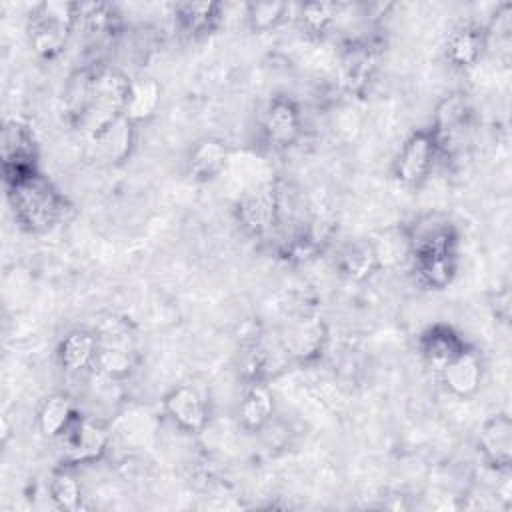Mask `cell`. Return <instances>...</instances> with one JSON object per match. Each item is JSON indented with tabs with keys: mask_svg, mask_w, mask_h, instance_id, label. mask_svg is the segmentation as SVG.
<instances>
[{
	"mask_svg": "<svg viewBox=\"0 0 512 512\" xmlns=\"http://www.w3.org/2000/svg\"><path fill=\"white\" fill-rule=\"evenodd\" d=\"M414 272L426 288H446L456 274L458 230L442 212L420 214L404 232Z\"/></svg>",
	"mask_w": 512,
	"mask_h": 512,
	"instance_id": "6da1fadb",
	"label": "cell"
},
{
	"mask_svg": "<svg viewBox=\"0 0 512 512\" xmlns=\"http://www.w3.org/2000/svg\"><path fill=\"white\" fill-rule=\"evenodd\" d=\"M16 220L34 234L56 228L66 212V200L40 172L6 182Z\"/></svg>",
	"mask_w": 512,
	"mask_h": 512,
	"instance_id": "7a4b0ae2",
	"label": "cell"
},
{
	"mask_svg": "<svg viewBox=\"0 0 512 512\" xmlns=\"http://www.w3.org/2000/svg\"><path fill=\"white\" fill-rule=\"evenodd\" d=\"M130 82L132 80L118 68L94 66L90 98L86 110L74 126L80 128L92 140L108 124L124 116Z\"/></svg>",
	"mask_w": 512,
	"mask_h": 512,
	"instance_id": "3957f363",
	"label": "cell"
},
{
	"mask_svg": "<svg viewBox=\"0 0 512 512\" xmlns=\"http://www.w3.org/2000/svg\"><path fill=\"white\" fill-rule=\"evenodd\" d=\"M80 20L76 2H40L32 8L28 20V38L32 50L42 58L58 56Z\"/></svg>",
	"mask_w": 512,
	"mask_h": 512,
	"instance_id": "277c9868",
	"label": "cell"
},
{
	"mask_svg": "<svg viewBox=\"0 0 512 512\" xmlns=\"http://www.w3.org/2000/svg\"><path fill=\"white\" fill-rule=\"evenodd\" d=\"M474 110L470 98L464 92H452L444 96L434 112L432 136L438 148V156L454 158L464 152V146L470 142Z\"/></svg>",
	"mask_w": 512,
	"mask_h": 512,
	"instance_id": "5b68a950",
	"label": "cell"
},
{
	"mask_svg": "<svg viewBox=\"0 0 512 512\" xmlns=\"http://www.w3.org/2000/svg\"><path fill=\"white\" fill-rule=\"evenodd\" d=\"M0 154L6 182L38 172V142L30 124L18 118L6 120L0 132Z\"/></svg>",
	"mask_w": 512,
	"mask_h": 512,
	"instance_id": "8992f818",
	"label": "cell"
},
{
	"mask_svg": "<svg viewBox=\"0 0 512 512\" xmlns=\"http://www.w3.org/2000/svg\"><path fill=\"white\" fill-rule=\"evenodd\" d=\"M96 336L98 352L94 364L98 366V370L112 380L130 376L138 364V352L128 328L122 326L118 320H110L96 332Z\"/></svg>",
	"mask_w": 512,
	"mask_h": 512,
	"instance_id": "52a82bcc",
	"label": "cell"
},
{
	"mask_svg": "<svg viewBox=\"0 0 512 512\" xmlns=\"http://www.w3.org/2000/svg\"><path fill=\"white\" fill-rule=\"evenodd\" d=\"M438 148L430 130L412 132L394 160V178L404 188H420L432 172Z\"/></svg>",
	"mask_w": 512,
	"mask_h": 512,
	"instance_id": "ba28073f",
	"label": "cell"
},
{
	"mask_svg": "<svg viewBox=\"0 0 512 512\" xmlns=\"http://www.w3.org/2000/svg\"><path fill=\"white\" fill-rule=\"evenodd\" d=\"M60 440L64 444L66 464H90L100 460L106 452L108 432L100 422L78 416Z\"/></svg>",
	"mask_w": 512,
	"mask_h": 512,
	"instance_id": "9c48e42d",
	"label": "cell"
},
{
	"mask_svg": "<svg viewBox=\"0 0 512 512\" xmlns=\"http://www.w3.org/2000/svg\"><path fill=\"white\" fill-rule=\"evenodd\" d=\"M326 338L328 330L324 320L316 314L304 312L286 326L282 334V348L294 360L312 362L322 354Z\"/></svg>",
	"mask_w": 512,
	"mask_h": 512,
	"instance_id": "30bf717a",
	"label": "cell"
},
{
	"mask_svg": "<svg viewBox=\"0 0 512 512\" xmlns=\"http://www.w3.org/2000/svg\"><path fill=\"white\" fill-rule=\"evenodd\" d=\"M236 218L246 234L264 238L278 226V192L276 186H264L240 198Z\"/></svg>",
	"mask_w": 512,
	"mask_h": 512,
	"instance_id": "8fae6325",
	"label": "cell"
},
{
	"mask_svg": "<svg viewBox=\"0 0 512 512\" xmlns=\"http://www.w3.org/2000/svg\"><path fill=\"white\" fill-rule=\"evenodd\" d=\"M378 66L376 46L368 40H352L340 56V84L348 94H362L374 78Z\"/></svg>",
	"mask_w": 512,
	"mask_h": 512,
	"instance_id": "7c38bea8",
	"label": "cell"
},
{
	"mask_svg": "<svg viewBox=\"0 0 512 512\" xmlns=\"http://www.w3.org/2000/svg\"><path fill=\"white\" fill-rule=\"evenodd\" d=\"M264 138L274 148H288L302 134V114L290 96H274L262 120Z\"/></svg>",
	"mask_w": 512,
	"mask_h": 512,
	"instance_id": "4fadbf2b",
	"label": "cell"
},
{
	"mask_svg": "<svg viewBox=\"0 0 512 512\" xmlns=\"http://www.w3.org/2000/svg\"><path fill=\"white\" fill-rule=\"evenodd\" d=\"M478 450L496 472H508L512 464V420L508 414H492L480 428Z\"/></svg>",
	"mask_w": 512,
	"mask_h": 512,
	"instance_id": "5bb4252c",
	"label": "cell"
},
{
	"mask_svg": "<svg viewBox=\"0 0 512 512\" xmlns=\"http://www.w3.org/2000/svg\"><path fill=\"white\" fill-rule=\"evenodd\" d=\"M168 418L186 432H200L208 422V406L202 392L190 384L174 386L162 400Z\"/></svg>",
	"mask_w": 512,
	"mask_h": 512,
	"instance_id": "9a60e30c",
	"label": "cell"
},
{
	"mask_svg": "<svg viewBox=\"0 0 512 512\" xmlns=\"http://www.w3.org/2000/svg\"><path fill=\"white\" fill-rule=\"evenodd\" d=\"M444 386L460 398L472 396L482 382V360L476 350L464 348L440 370Z\"/></svg>",
	"mask_w": 512,
	"mask_h": 512,
	"instance_id": "2e32d148",
	"label": "cell"
},
{
	"mask_svg": "<svg viewBox=\"0 0 512 512\" xmlns=\"http://www.w3.org/2000/svg\"><path fill=\"white\" fill-rule=\"evenodd\" d=\"M228 162V146L220 138H202L198 140L188 156H186V170L190 178L198 182H206L216 178Z\"/></svg>",
	"mask_w": 512,
	"mask_h": 512,
	"instance_id": "e0dca14e",
	"label": "cell"
},
{
	"mask_svg": "<svg viewBox=\"0 0 512 512\" xmlns=\"http://www.w3.org/2000/svg\"><path fill=\"white\" fill-rule=\"evenodd\" d=\"M466 348V342L450 328L448 324H432L426 328L420 336V350L422 356L430 366H434L438 372L462 350Z\"/></svg>",
	"mask_w": 512,
	"mask_h": 512,
	"instance_id": "ac0fdd59",
	"label": "cell"
},
{
	"mask_svg": "<svg viewBox=\"0 0 512 512\" xmlns=\"http://www.w3.org/2000/svg\"><path fill=\"white\" fill-rule=\"evenodd\" d=\"M98 336L90 330H72L58 344V364L64 372L74 374L96 362Z\"/></svg>",
	"mask_w": 512,
	"mask_h": 512,
	"instance_id": "d6986e66",
	"label": "cell"
},
{
	"mask_svg": "<svg viewBox=\"0 0 512 512\" xmlns=\"http://www.w3.org/2000/svg\"><path fill=\"white\" fill-rule=\"evenodd\" d=\"M96 146V154L106 162H122L132 150L134 142V122L120 116L108 124L100 134L90 140Z\"/></svg>",
	"mask_w": 512,
	"mask_h": 512,
	"instance_id": "ffe728a7",
	"label": "cell"
},
{
	"mask_svg": "<svg viewBox=\"0 0 512 512\" xmlns=\"http://www.w3.org/2000/svg\"><path fill=\"white\" fill-rule=\"evenodd\" d=\"M382 266L376 242L356 240L342 248L338 256V270L350 280H366Z\"/></svg>",
	"mask_w": 512,
	"mask_h": 512,
	"instance_id": "44dd1931",
	"label": "cell"
},
{
	"mask_svg": "<svg viewBox=\"0 0 512 512\" xmlns=\"http://www.w3.org/2000/svg\"><path fill=\"white\" fill-rule=\"evenodd\" d=\"M78 418L76 406L68 394H50L38 410V428L46 438H60Z\"/></svg>",
	"mask_w": 512,
	"mask_h": 512,
	"instance_id": "7402d4cb",
	"label": "cell"
},
{
	"mask_svg": "<svg viewBox=\"0 0 512 512\" xmlns=\"http://www.w3.org/2000/svg\"><path fill=\"white\" fill-rule=\"evenodd\" d=\"M240 424L248 432L262 430L274 414V396L262 382H252L240 402Z\"/></svg>",
	"mask_w": 512,
	"mask_h": 512,
	"instance_id": "603a6c76",
	"label": "cell"
},
{
	"mask_svg": "<svg viewBox=\"0 0 512 512\" xmlns=\"http://www.w3.org/2000/svg\"><path fill=\"white\" fill-rule=\"evenodd\" d=\"M484 50V28L476 24H464L456 28L446 42V56L454 66H472Z\"/></svg>",
	"mask_w": 512,
	"mask_h": 512,
	"instance_id": "cb8c5ba5",
	"label": "cell"
},
{
	"mask_svg": "<svg viewBox=\"0 0 512 512\" xmlns=\"http://www.w3.org/2000/svg\"><path fill=\"white\" fill-rule=\"evenodd\" d=\"M162 88L154 78H136L130 82L128 100L124 106V116L130 122H142L154 116L160 104Z\"/></svg>",
	"mask_w": 512,
	"mask_h": 512,
	"instance_id": "d4e9b609",
	"label": "cell"
},
{
	"mask_svg": "<svg viewBox=\"0 0 512 512\" xmlns=\"http://www.w3.org/2000/svg\"><path fill=\"white\" fill-rule=\"evenodd\" d=\"M174 16L178 26L192 34H206L214 30L220 20V4L216 2H180L174 6Z\"/></svg>",
	"mask_w": 512,
	"mask_h": 512,
	"instance_id": "484cf974",
	"label": "cell"
},
{
	"mask_svg": "<svg viewBox=\"0 0 512 512\" xmlns=\"http://www.w3.org/2000/svg\"><path fill=\"white\" fill-rule=\"evenodd\" d=\"M48 492L52 502L60 510H78L82 504L80 482L68 468H60L52 472L48 482Z\"/></svg>",
	"mask_w": 512,
	"mask_h": 512,
	"instance_id": "4316f807",
	"label": "cell"
},
{
	"mask_svg": "<svg viewBox=\"0 0 512 512\" xmlns=\"http://www.w3.org/2000/svg\"><path fill=\"white\" fill-rule=\"evenodd\" d=\"M484 38H486V48L494 46L502 52L510 50V42H512V4L504 2L496 8L488 26L484 28Z\"/></svg>",
	"mask_w": 512,
	"mask_h": 512,
	"instance_id": "83f0119b",
	"label": "cell"
},
{
	"mask_svg": "<svg viewBox=\"0 0 512 512\" xmlns=\"http://www.w3.org/2000/svg\"><path fill=\"white\" fill-rule=\"evenodd\" d=\"M284 2H252L246 6V18L256 32H268L286 18Z\"/></svg>",
	"mask_w": 512,
	"mask_h": 512,
	"instance_id": "f1b7e54d",
	"label": "cell"
},
{
	"mask_svg": "<svg viewBox=\"0 0 512 512\" xmlns=\"http://www.w3.org/2000/svg\"><path fill=\"white\" fill-rule=\"evenodd\" d=\"M338 6L332 2H308L300 8V20L306 32L322 34L334 22Z\"/></svg>",
	"mask_w": 512,
	"mask_h": 512,
	"instance_id": "f546056e",
	"label": "cell"
},
{
	"mask_svg": "<svg viewBox=\"0 0 512 512\" xmlns=\"http://www.w3.org/2000/svg\"><path fill=\"white\" fill-rule=\"evenodd\" d=\"M494 314L496 318H500L502 322H508L510 318V292L508 288H502L496 292V298H494Z\"/></svg>",
	"mask_w": 512,
	"mask_h": 512,
	"instance_id": "4dcf8cb0",
	"label": "cell"
}]
</instances>
